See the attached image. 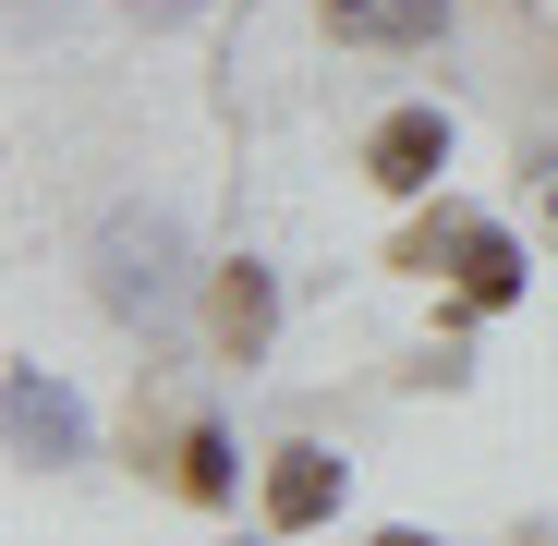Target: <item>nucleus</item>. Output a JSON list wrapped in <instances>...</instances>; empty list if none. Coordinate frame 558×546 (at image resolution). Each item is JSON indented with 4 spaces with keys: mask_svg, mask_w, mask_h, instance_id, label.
I'll return each instance as SVG.
<instances>
[{
    "mask_svg": "<svg viewBox=\"0 0 558 546\" xmlns=\"http://www.w3.org/2000/svg\"><path fill=\"white\" fill-rule=\"evenodd\" d=\"M328 510H340V462H328V449H279V462H267V522L304 534V522H328Z\"/></svg>",
    "mask_w": 558,
    "mask_h": 546,
    "instance_id": "4",
    "label": "nucleus"
},
{
    "mask_svg": "<svg viewBox=\"0 0 558 546\" xmlns=\"http://www.w3.org/2000/svg\"><path fill=\"white\" fill-rule=\"evenodd\" d=\"M170 486L219 510V498H231V437H219V425H182V449H170Z\"/></svg>",
    "mask_w": 558,
    "mask_h": 546,
    "instance_id": "7",
    "label": "nucleus"
},
{
    "mask_svg": "<svg viewBox=\"0 0 558 546\" xmlns=\"http://www.w3.org/2000/svg\"><path fill=\"white\" fill-rule=\"evenodd\" d=\"M134 13H158V25H170V13H195V0H134Z\"/></svg>",
    "mask_w": 558,
    "mask_h": 546,
    "instance_id": "8",
    "label": "nucleus"
},
{
    "mask_svg": "<svg viewBox=\"0 0 558 546\" xmlns=\"http://www.w3.org/2000/svg\"><path fill=\"white\" fill-rule=\"evenodd\" d=\"M377 546H437V534H377Z\"/></svg>",
    "mask_w": 558,
    "mask_h": 546,
    "instance_id": "9",
    "label": "nucleus"
},
{
    "mask_svg": "<svg viewBox=\"0 0 558 546\" xmlns=\"http://www.w3.org/2000/svg\"><path fill=\"white\" fill-rule=\"evenodd\" d=\"M73 401L61 389H37V364H13V449H25V462H73Z\"/></svg>",
    "mask_w": 558,
    "mask_h": 546,
    "instance_id": "5",
    "label": "nucleus"
},
{
    "mask_svg": "<svg viewBox=\"0 0 558 546\" xmlns=\"http://www.w3.org/2000/svg\"><path fill=\"white\" fill-rule=\"evenodd\" d=\"M437 170H449V122L437 110H389L364 134V182H377V195H425Z\"/></svg>",
    "mask_w": 558,
    "mask_h": 546,
    "instance_id": "2",
    "label": "nucleus"
},
{
    "mask_svg": "<svg viewBox=\"0 0 558 546\" xmlns=\"http://www.w3.org/2000/svg\"><path fill=\"white\" fill-rule=\"evenodd\" d=\"M461 267V304H510L522 292V255H510V231H486V219H437V231H413L401 243V267Z\"/></svg>",
    "mask_w": 558,
    "mask_h": 546,
    "instance_id": "1",
    "label": "nucleus"
},
{
    "mask_svg": "<svg viewBox=\"0 0 558 546\" xmlns=\"http://www.w3.org/2000/svg\"><path fill=\"white\" fill-rule=\"evenodd\" d=\"M316 13L352 49H437L449 37V0H316Z\"/></svg>",
    "mask_w": 558,
    "mask_h": 546,
    "instance_id": "3",
    "label": "nucleus"
},
{
    "mask_svg": "<svg viewBox=\"0 0 558 546\" xmlns=\"http://www.w3.org/2000/svg\"><path fill=\"white\" fill-rule=\"evenodd\" d=\"M219 352H267V328H279V292H267V267H219Z\"/></svg>",
    "mask_w": 558,
    "mask_h": 546,
    "instance_id": "6",
    "label": "nucleus"
}]
</instances>
